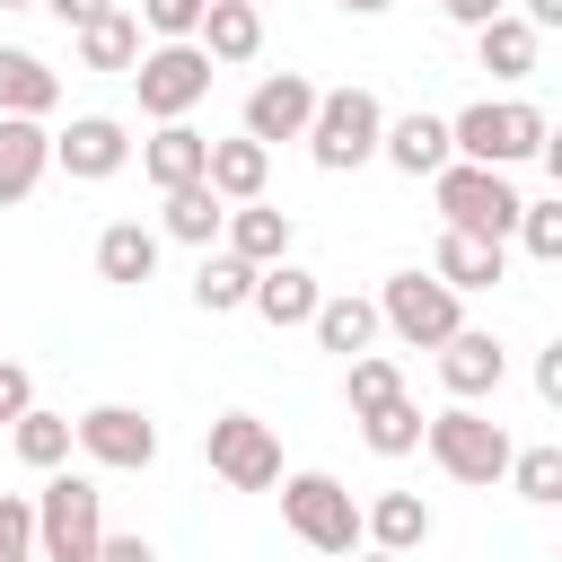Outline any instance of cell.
I'll return each mask as SVG.
<instances>
[{"label":"cell","mask_w":562,"mask_h":562,"mask_svg":"<svg viewBox=\"0 0 562 562\" xmlns=\"http://www.w3.org/2000/svg\"><path fill=\"white\" fill-rule=\"evenodd\" d=\"M61 105V70L44 61V53H26V44H0V114H53Z\"/></svg>","instance_id":"24"},{"label":"cell","mask_w":562,"mask_h":562,"mask_svg":"<svg viewBox=\"0 0 562 562\" xmlns=\"http://www.w3.org/2000/svg\"><path fill=\"white\" fill-rule=\"evenodd\" d=\"M378 158L395 167V176H413V184H430L457 149H448V114H386V132H378Z\"/></svg>","instance_id":"14"},{"label":"cell","mask_w":562,"mask_h":562,"mask_svg":"<svg viewBox=\"0 0 562 562\" xmlns=\"http://www.w3.org/2000/svg\"><path fill=\"white\" fill-rule=\"evenodd\" d=\"M430 527H439V518H430L422 492H378V501H360V544H378V553H404V562H413V553L430 544Z\"/></svg>","instance_id":"18"},{"label":"cell","mask_w":562,"mask_h":562,"mask_svg":"<svg viewBox=\"0 0 562 562\" xmlns=\"http://www.w3.org/2000/svg\"><path fill=\"white\" fill-rule=\"evenodd\" d=\"M360 562H404V553H378V544H369V553H360Z\"/></svg>","instance_id":"44"},{"label":"cell","mask_w":562,"mask_h":562,"mask_svg":"<svg viewBox=\"0 0 562 562\" xmlns=\"http://www.w3.org/2000/svg\"><path fill=\"white\" fill-rule=\"evenodd\" d=\"M202 158H211V132H193V123H158V132L140 140V176H149L158 193L202 184Z\"/></svg>","instance_id":"22"},{"label":"cell","mask_w":562,"mask_h":562,"mask_svg":"<svg viewBox=\"0 0 562 562\" xmlns=\"http://www.w3.org/2000/svg\"><path fill=\"white\" fill-rule=\"evenodd\" d=\"M334 9H351V18H386L395 0H334Z\"/></svg>","instance_id":"43"},{"label":"cell","mask_w":562,"mask_h":562,"mask_svg":"<svg viewBox=\"0 0 562 562\" xmlns=\"http://www.w3.org/2000/svg\"><path fill=\"white\" fill-rule=\"evenodd\" d=\"M272 492H281V518H290V536H299L307 553H334V562L360 553V501H351L325 465H299V474H281Z\"/></svg>","instance_id":"6"},{"label":"cell","mask_w":562,"mask_h":562,"mask_svg":"<svg viewBox=\"0 0 562 562\" xmlns=\"http://www.w3.org/2000/svg\"><path fill=\"white\" fill-rule=\"evenodd\" d=\"M307 114H316V79L307 70H263L255 88H246V140H263V149H281V140H299L307 132Z\"/></svg>","instance_id":"12"},{"label":"cell","mask_w":562,"mask_h":562,"mask_svg":"<svg viewBox=\"0 0 562 562\" xmlns=\"http://www.w3.org/2000/svg\"><path fill=\"white\" fill-rule=\"evenodd\" d=\"M307 562H334V553H307Z\"/></svg>","instance_id":"46"},{"label":"cell","mask_w":562,"mask_h":562,"mask_svg":"<svg viewBox=\"0 0 562 562\" xmlns=\"http://www.w3.org/2000/svg\"><path fill=\"white\" fill-rule=\"evenodd\" d=\"M97 562H158V544H149V536H114V527H105V536H97Z\"/></svg>","instance_id":"38"},{"label":"cell","mask_w":562,"mask_h":562,"mask_svg":"<svg viewBox=\"0 0 562 562\" xmlns=\"http://www.w3.org/2000/svg\"><path fill=\"white\" fill-rule=\"evenodd\" d=\"M422 448L448 483H501L509 474V430L483 413V404H448V413H422Z\"/></svg>","instance_id":"5"},{"label":"cell","mask_w":562,"mask_h":562,"mask_svg":"<svg viewBox=\"0 0 562 562\" xmlns=\"http://www.w3.org/2000/svg\"><path fill=\"white\" fill-rule=\"evenodd\" d=\"M53 167H61L70 184L123 176V167H132V123H123V114H70V123L53 132Z\"/></svg>","instance_id":"11"},{"label":"cell","mask_w":562,"mask_h":562,"mask_svg":"<svg viewBox=\"0 0 562 562\" xmlns=\"http://www.w3.org/2000/svg\"><path fill=\"white\" fill-rule=\"evenodd\" d=\"M501 9H509V0H439V18H457V26H465V35H474V26H483V18H501Z\"/></svg>","instance_id":"41"},{"label":"cell","mask_w":562,"mask_h":562,"mask_svg":"<svg viewBox=\"0 0 562 562\" xmlns=\"http://www.w3.org/2000/svg\"><path fill=\"white\" fill-rule=\"evenodd\" d=\"M211 70H220V61H211L193 35H176V44H140V61H132L123 79L140 88V114H149V123H184V114L211 97Z\"/></svg>","instance_id":"8"},{"label":"cell","mask_w":562,"mask_h":562,"mask_svg":"<svg viewBox=\"0 0 562 562\" xmlns=\"http://www.w3.org/2000/svg\"><path fill=\"white\" fill-rule=\"evenodd\" d=\"M97 536H105V492H97V474L53 465L44 492H35V562H97Z\"/></svg>","instance_id":"3"},{"label":"cell","mask_w":562,"mask_h":562,"mask_svg":"<svg viewBox=\"0 0 562 562\" xmlns=\"http://www.w3.org/2000/svg\"><path fill=\"white\" fill-rule=\"evenodd\" d=\"M378 132H386V105H378V88H316V114H307V158L325 167V176H351V167H369L378 158Z\"/></svg>","instance_id":"4"},{"label":"cell","mask_w":562,"mask_h":562,"mask_svg":"<svg viewBox=\"0 0 562 562\" xmlns=\"http://www.w3.org/2000/svg\"><path fill=\"white\" fill-rule=\"evenodd\" d=\"M220 220H228V202H220L211 184L158 193V237H176V246H220Z\"/></svg>","instance_id":"27"},{"label":"cell","mask_w":562,"mask_h":562,"mask_svg":"<svg viewBox=\"0 0 562 562\" xmlns=\"http://www.w3.org/2000/svg\"><path fill=\"white\" fill-rule=\"evenodd\" d=\"M307 334H316V351H342V360H351V351H378L386 325H378V299H360V290H325L316 316H307Z\"/></svg>","instance_id":"21"},{"label":"cell","mask_w":562,"mask_h":562,"mask_svg":"<svg viewBox=\"0 0 562 562\" xmlns=\"http://www.w3.org/2000/svg\"><path fill=\"white\" fill-rule=\"evenodd\" d=\"M202 9H211V0H202Z\"/></svg>","instance_id":"48"},{"label":"cell","mask_w":562,"mask_h":562,"mask_svg":"<svg viewBox=\"0 0 562 562\" xmlns=\"http://www.w3.org/2000/svg\"><path fill=\"white\" fill-rule=\"evenodd\" d=\"M536 53H544V35H536L518 9H501V18H483V26H474V70H492L501 88L536 79Z\"/></svg>","instance_id":"19"},{"label":"cell","mask_w":562,"mask_h":562,"mask_svg":"<svg viewBox=\"0 0 562 562\" xmlns=\"http://www.w3.org/2000/svg\"><path fill=\"white\" fill-rule=\"evenodd\" d=\"M386 395H404V369H395L386 351H351V360H342V404L369 413V404H386Z\"/></svg>","instance_id":"33"},{"label":"cell","mask_w":562,"mask_h":562,"mask_svg":"<svg viewBox=\"0 0 562 562\" xmlns=\"http://www.w3.org/2000/svg\"><path fill=\"white\" fill-rule=\"evenodd\" d=\"M158 228H140V220H114V228H97V281H114V290H140L149 272H158Z\"/></svg>","instance_id":"26"},{"label":"cell","mask_w":562,"mask_h":562,"mask_svg":"<svg viewBox=\"0 0 562 562\" xmlns=\"http://www.w3.org/2000/svg\"><path fill=\"white\" fill-rule=\"evenodd\" d=\"M518 18H527L536 35H553V26H562V0H518Z\"/></svg>","instance_id":"42"},{"label":"cell","mask_w":562,"mask_h":562,"mask_svg":"<svg viewBox=\"0 0 562 562\" xmlns=\"http://www.w3.org/2000/svg\"><path fill=\"white\" fill-rule=\"evenodd\" d=\"M140 26H149L158 44H176V35L202 26V0H140Z\"/></svg>","instance_id":"36"},{"label":"cell","mask_w":562,"mask_h":562,"mask_svg":"<svg viewBox=\"0 0 562 562\" xmlns=\"http://www.w3.org/2000/svg\"><path fill=\"white\" fill-rule=\"evenodd\" d=\"M193 44H202L220 70H237V61L263 53V9H255V0H211L202 26H193Z\"/></svg>","instance_id":"23"},{"label":"cell","mask_w":562,"mask_h":562,"mask_svg":"<svg viewBox=\"0 0 562 562\" xmlns=\"http://www.w3.org/2000/svg\"><path fill=\"white\" fill-rule=\"evenodd\" d=\"M53 176V132L35 114H0V211H18Z\"/></svg>","instance_id":"16"},{"label":"cell","mask_w":562,"mask_h":562,"mask_svg":"<svg viewBox=\"0 0 562 562\" xmlns=\"http://www.w3.org/2000/svg\"><path fill=\"white\" fill-rule=\"evenodd\" d=\"M0 430H9V422H0Z\"/></svg>","instance_id":"47"},{"label":"cell","mask_w":562,"mask_h":562,"mask_svg":"<svg viewBox=\"0 0 562 562\" xmlns=\"http://www.w3.org/2000/svg\"><path fill=\"white\" fill-rule=\"evenodd\" d=\"M26 404H35V378H26L18 360H0V422H18Z\"/></svg>","instance_id":"37"},{"label":"cell","mask_w":562,"mask_h":562,"mask_svg":"<svg viewBox=\"0 0 562 562\" xmlns=\"http://www.w3.org/2000/svg\"><path fill=\"white\" fill-rule=\"evenodd\" d=\"M202 184H211L220 202H263V184H272V149H263V140H246V132H228V140H211Z\"/></svg>","instance_id":"20"},{"label":"cell","mask_w":562,"mask_h":562,"mask_svg":"<svg viewBox=\"0 0 562 562\" xmlns=\"http://www.w3.org/2000/svg\"><path fill=\"white\" fill-rule=\"evenodd\" d=\"M70 53H79V70H132V61H140V18H132V9L88 18V26L70 35Z\"/></svg>","instance_id":"29"},{"label":"cell","mask_w":562,"mask_h":562,"mask_svg":"<svg viewBox=\"0 0 562 562\" xmlns=\"http://www.w3.org/2000/svg\"><path fill=\"white\" fill-rule=\"evenodd\" d=\"M518 501H536V509H553L562 501V448L553 439H536V448H509V474H501Z\"/></svg>","instance_id":"32"},{"label":"cell","mask_w":562,"mask_h":562,"mask_svg":"<svg viewBox=\"0 0 562 562\" xmlns=\"http://www.w3.org/2000/svg\"><path fill=\"white\" fill-rule=\"evenodd\" d=\"M536 263H562V202H518V228H509Z\"/></svg>","instance_id":"34"},{"label":"cell","mask_w":562,"mask_h":562,"mask_svg":"<svg viewBox=\"0 0 562 562\" xmlns=\"http://www.w3.org/2000/svg\"><path fill=\"white\" fill-rule=\"evenodd\" d=\"M35 9H53V18H61V26H70V35H79V26H88V18H105V9H114V0H35Z\"/></svg>","instance_id":"40"},{"label":"cell","mask_w":562,"mask_h":562,"mask_svg":"<svg viewBox=\"0 0 562 562\" xmlns=\"http://www.w3.org/2000/svg\"><path fill=\"white\" fill-rule=\"evenodd\" d=\"M0 562H35V492H0Z\"/></svg>","instance_id":"35"},{"label":"cell","mask_w":562,"mask_h":562,"mask_svg":"<svg viewBox=\"0 0 562 562\" xmlns=\"http://www.w3.org/2000/svg\"><path fill=\"white\" fill-rule=\"evenodd\" d=\"M501 378H509V342H501V334L457 325V334L439 342V386H448V404H483V395H501Z\"/></svg>","instance_id":"13"},{"label":"cell","mask_w":562,"mask_h":562,"mask_svg":"<svg viewBox=\"0 0 562 562\" xmlns=\"http://www.w3.org/2000/svg\"><path fill=\"white\" fill-rule=\"evenodd\" d=\"M202 465H211L228 492H272V483H281V439H272V422H255V413H211Z\"/></svg>","instance_id":"9"},{"label":"cell","mask_w":562,"mask_h":562,"mask_svg":"<svg viewBox=\"0 0 562 562\" xmlns=\"http://www.w3.org/2000/svg\"><path fill=\"white\" fill-rule=\"evenodd\" d=\"M316 299H325V281L299 263V255H281V263H263L255 272V290H246V307L272 325V334H290V325H307L316 316Z\"/></svg>","instance_id":"15"},{"label":"cell","mask_w":562,"mask_h":562,"mask_svg":"<svg viewBox=\"0 0 562 562\" xmlns=\"http://www.w3.org/2000/svg\"><path fill=\"white\" fill-rule=\"evenodd\" d=\"M536 395H544V404H562V342H544V351H536Z\"/></svg>","instance_id":"39"},{"label":"cell","mask_w":562,"mask_h":562,"mask_svg":"<svg viewBox=\"0 0 562 562\" xmlns=\"http://www.w3.org/2000/svg\"><path fill=\"white\" fill-rule=\"evenodd\" d=\"M544 140H553V114L527 105V97H474V105L448 114V149L474 158V167H527Z\"/></svg>","instance_id":"1"},{"label":"cell","mask_w":562,"mask_h":562,"mask_svg":"<svg viewBox=\"0 0 562 562\" xmlns=\"http://www.w3.org/2000/svg\"><path fill=\"white\" fill-rule=\"evenodd\" d=\"M430 272H439L457 299H474V290H501V281H509V246H492V237H465V228H439V246H430Z\"/></svg>","instance_id":"17"},{"label":"cell","mask_w":562,"mask_h":562,"mask_svg":"<svg viewBox=\"0 0 562 562\" xmlns=\"http://www.w3.org/2000/svg\"><path fill=\"white\" fill-rule=\"evenodd\" d=\"M0 9H35V0H0Z\"/></svg>","instance_id":"45"},{"label":"cell","mask_w":562,"mask_h":562,"mask_svg":"<svg viewBox=\"0 0 562 562\" xmlns=\"http://www.w3.org/2000/svg\"><path fill=\"white\" fill-rule=\"evenodd\" d=\"M9 448L35 465V474H53V465H70V413H44V404H26L18 422H9Z\"/></svg>","instance_id":"30"},{"label":"cell","mask_w":562,"mask_h":562,"mask_svg":"<svg viewBox=\"0 0 562 562\" xmlns=\"http://www.w3.org/2000/svg\"><path fill=\"white\" fill-rule=\"evenodd\" d=\"M290 211H272V202H228V220H220V246L228 255H246V263H281L290 255Z\"/></svg>","instance_id":"25"},{"label":"cell","mask_w":562,"mask_h":562,"mask_svg":"<svg viewBox=\"0 0 562 562\" xmlns=\"http://www.w3.org/2000/svg\"><path fill=\"white\" fill-rule=\"evenodd\" d=\"M255 272H263V263H246V255H228V246H202V263H193V307H202V316H237L246 290H255Z\"/></svg>","instance_id":"28"},{"label":"cell","mask_w":562,"mask_h":562,"mask_svg":"<svg viewBox=\"0 0 562 562\" xmlns=\"http://www.w3.org/2000/svg\"><path fill=\"white\" fill-rule=\"evenodd\" d=\"M360 422V439L378 448V457H413L422 448V404L413 395H386V404H369V413H351Z\"/></svg>","instance_id":"31"},{"label":"cell","mask_w":562,"mask_h":562,"mask_svg":"<svg viewBox=\"0 0 562 562\" xmlns=\"http://www.w3.org/2000/svg\"><path fill=\"white\" fill-rule=\"evenodd\" d=\"M430 202H439V228H465V237H492V246H509V228H518V184H509V167H474V158H448L439 176H430Z\"/></svg>","instance_id":"2"},{"label":"cell","mask_w":562,"mask_h":562,"mask_svg":"<svg viewBox=\"0 0 562 562\" xmlns=\"http://www.w3.org/2000/svg\"><path fill=\"white\" fill-rule=\"evenodd\" d=\"M70 448H79L88 465H105V474H149V465H158V422H149L140 404H88V413L70 422Z\"/></svg>","instance_id":"10"},{"label":"cell","mask_w":562,"mask_h":562,"mask_svg":"<svg viewBox=\"0 0 562 562\" xmlns=\"http://www.w3.org/2000/svg\"><path fill=\"white\" fill-rule=\"evenodd\" d=\"M378 325H386L395 342H413V351H439V342L465 325V299H457L430 263H404V272H386V290H378Z\"/></svg>","instance_id":"7"}]
</instances>
